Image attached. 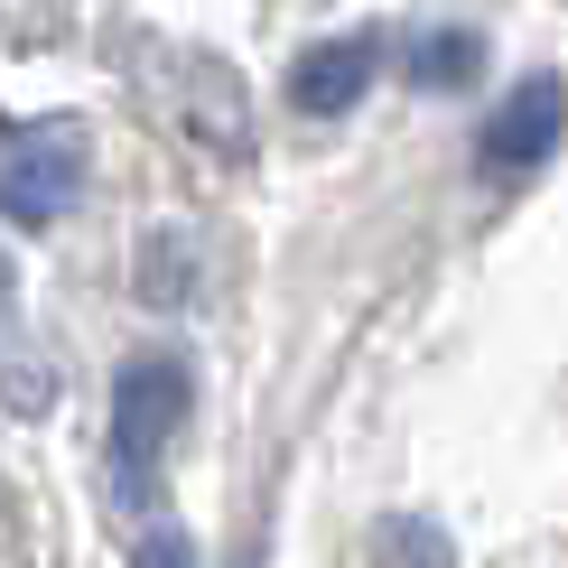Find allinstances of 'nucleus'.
Listing matches in <instances>:
<instances>
[{
    "mask_svg": "<svg viewBox=\"0 0 568 568\" xmlns=\"http://www.w3.org/2000/svg\"><path fill=\"white\" fill-rule=\"evenodd\" d=\"M75 186H84V140H75V122H47V131H29V140L0 150V215L57 224L65 205H75Z\"/></svg>",
    "mask_w": 568,
    "mask_h": 568,
    "instance_id": "f03ea898",
    "label": "nucleus"
},
{
    "mask_svg": "<svg viewBox=\"0 0 568 568\" xmlns=\"http://www.w3.org/2000/svg\"><path fill=\"white\" fill-rule=\"evenodd\" d=\"M476 57H485L476 29H429V38L410 47V75L419 84H466V75H476Z\"/></svg>",
    "mask_w": 568,
    "mask_h": 568,
    "instance_id": "423d86ee",
    "label": "nucleus"
},
{
    "mask_svg": "<svg viewBox=\"0 0 568 568\" xmlns=\"http://www.w3.org/2000/svg\"><path fill=\"white\" fill-rule=\"evenodd\" d=\"M373 568H457L438 523H383L373 531Z\"/></svg>",
    "mask_w": 568,
    "mask_h": 568,
    "instance_id": "39448f33",
    "label": "nucleus"
},
{
    "mask_svg": "<svg viewBox=\"0 0 568 568\" xmlns=\"http://www.w3.org/2000/svg\"><path fill=\"white\" fill-rule=\"evenodd\" d=\"M559 140H568V84L559 75H531V84H513L504 103L485 112L476 159H485L494 178H531V169H550Z\"/></svg>",
    "mask_w": 568,
    "mask_h": 568,
    "instance_id": "7ed1b4c3",
    "label": "nucleus"
},
{
    "mask_svg": "<svg viewBox=\"0 0 568 568\" xmlns=\"http://www.w3.org/2000/svg\"><path fill=\"white\" fill-rule=\"evenodd\" d=\"M373 75H383V38L373 29H354V38H326V47H307V57L290 65V112H354L373 93Z\"/></svg>",
    "mask_w": 568,
    "mask_h": 568,
    "instance_id": "20e7f679",
    "label": "nucleus"
},
{
    "mask_svg": "<svg viewBox=\"0 0 568 568\" xmlns=\"http://www.w3.org/2000/svg\"><path fill=\"white\" fill-rule=\"evenodd\" d=\"M140 568H196V550H186V540H169V531H159L150 550H140Z\"/></svg>",
    "mask_w": 568,
    "mask_h": 568,
    "instance_id": "0eeeda50",
    "label": "nucleus"
},
{
    "mask_svg": "<svg viewBox=\"0 0 568 568\" xmlns=\"http://www.w3.org/2000/svg\"><path fill=\"white\" fill-rule=\"evenodd\" d=\"M178 410H186V373L169 354H131L122 383H112V494L122 504H150L159 447L178 438Z\"/></svg>",
    "mask_w": 568,
    "mask_h": 568,
    "instance_id": "f257e3e1",
    "label": "nucleus"
},
{
    "mask_svg": "<svg viewBox=\"0 0 568 568\" xmlns=\"http://www.w3.org/2000/svg\"><path fill=\"white\" fill-rule=\"evenodd\" d=\"M0 307H10V262H0Z\"/></svg>",
    "mask_w": 568,
    "mask_h": 568,
    "instance_id": "6e6552de",
    "label": "nucleus"
}]
</instances>
